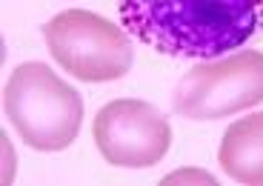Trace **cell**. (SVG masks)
Wrapping results in <instances>:
<instances>
[{"label":"cell","instance_id":"cell-5","mask_svg":"<svg viewBox=\"0 0 263 186\" xmlns=\"http://www.w3.org/2000/svg\"><path fill=\"white\" fill-rule=\"evenodd\" d=\"M92 135L106 163L123 169L155 166L172 146V126L163 112L135 98L106 103L95 115Z\"/></svg>","mask_w":263,"mask_h":186},{"label":"cell","instance_id":"cell-6","mask_svg":"<svg viewBox=\"0 0 263 186\" xmlns=\"http://www.w3.org/2000/svg\"><path fill=\"white\" fill-rule=\"evenodd\" d=\"M217 163L237 183L263 186V112L246 115L226 129Z\"/></svg>","mask_w":263,"mask_h":186},{"label":"cell","instance_id":"cell-3","mask_svg":"<svg viewBox=\"0 0 263 186\" xmlns=\"http://www.w3.org/2000/svg\"><path fill=\"white\" fill-rule=\"evenodd\" d=\"M263 103V52L200 60L178 80L172 106L180 118L217 120Z\"/></svg>","mask_w":263,"mask_h":186},{"label":"cell","instance_id":"cell-2","mask_svg":"<svg viewBox=\"0 0 263 186\" xmlns=\"http://www.w3.org/2000/svg\"><path fill=\"white\" fill-rule=\"evenodd\" d=\"M12 126L37 152H60L72 146L83 123V100L58 72L29 60L12 72L3 92Z\"/></svg>","mask_w":263,"mask_h":186},{"label":"cell","instance_id":"cell-7","mask_svg":"<svg viewBox=\"0 0 263 186\" xmlns=\"http://www.w3.org/2000/svg\"><path fill=\"white\" fill-rule=\"evenodd\" d=\"M163 186H172V183H215L209 172H200V169H180V172H172L160 180Z\"/></svg>","mask_w":263,"mask_h":186},{"label":"cell","instance_id":"cell-4","mask_svg":"<svg viewBox=\"0 0 263 186\" xmlns=\"http://www.w3.org/2000/svg\"><path fill=\"white\" fill-rule=\"evenodd\" d=\"M43 40L60 66L86 83L120 80L132 66L126 32L95 12L66 9L54 14L43 26Z\"/></svg>","mask_w":263,"mask_h":186},{"label":"cell","instance_id":"cell-1","mask_svg":"<svg viewBox=\"0 0 263 186\" xmlns=\"http://www.w3.org/2000/svg\"><path fill=\"white\" fill-rule=\"evenodd\" d=\"M129 34L172 58L212 60L263 29V0H118Z\"/></svg>","mask_w":263,"mask_h":186}]
</instances>
